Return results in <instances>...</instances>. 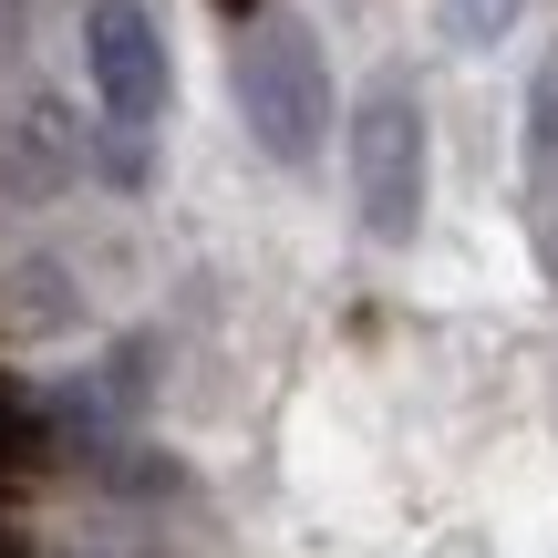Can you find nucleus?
<instances>
[{
  "label": "nucleus",
  "mask_w": 558,
  "mask_h": 558,
  "mask_svg": "<svg viewBox=\"0 0 558 558\" xmlns=\"http://www.w3.org/2000/svg\"><path fill=\"white\" fill-rule=\"evenodd\" d=\"M239 114L279 166H311L331 145V62H320L300 11H248L239 21Z\"/></svg>",
  "instance_id": "1"
},
{
  "label": "nucleus",
  "mask_w": 558,
  "mask_h": 558,
  "mask_svg": "<svg viewBox=\"0 0 558 558\" xmlns=\"http://www.w3.org/2000/svg\"><path fill=\"white\" fill-rule=\"evenodd\" d=\"M352 207L383 248L424 228V104L414 83H373L352 104Z\"/></svg>",
  "instance_id": "2"
},
{
  "label": "nucleus",
  "mask_w": 558,
  "mask_h": 558,
  "mask_svg": "<svg viewBox=\"0 0 558 558\" xmlns=\"http://www.w3.org/2000/svg\"><path fill=\"white\" fill-rule=\"evenodd\" d=\"M83 62H94V94H104V124H156L166 94H177V73H166V32L145 0H94V21H83Z\"/></svg>",
  "instance_id": "3"
},
{
  "label": "nucleus",
  "mask_w": 558,
  "mask_h": 558,
  "mask_svg": "<svg viewBox=\"0 0 558 558\" xmlns=\"http://www.w3.org/2000/svg\"><path fill=\"white\" fill-rule=\"evenodd\" d=\"M73 177H83L73 114H62L52 94H32L11 124H0V186H11V197H52V186H73Z\"/></svg>",
  "instance_id": "4"
},
{
  "label": "nucleus",
  "mask_w": 558,
  "mask_h": 558,
  "mask_svg": "<svg viewBox=\"0 0 558 558\" xmlns=\"http://www.w3.org/2000/svg\"><path fill=\"white\" fill-rule=\"evenodd\" d=\"M41 445H52V424L32 414V393H21V383H0V486H11V476H32V465H41Z\"/></svg>",
  "instance_id": "5"
},
{
  "label": "nucleus",
  "mask_w": 558,
  "mask_h": 558,
  "mask_svg": "<svg viewBox=\"0 0 558 558\" xmlns=\"http://www.w3.org/2000/svg\"><path fill=\"white\" fill-rule=\"evenodd\" d=\"M435 21H445V41L486 52V41H507V32H518V0H435Z\"/></svg>",
  "instance_id": "6"
},
{
  "label": "nucleus",
  "mask_w": 558,
  "mask_h": 558,
  "mask_svg": "<svg viewBox=\"0 0 558 558\" xmlns=\"http://www.w3.org/2000/svg\"><path fill=\"white\" fill-rule=\"evenodd\" d=\"M527 135H538V166H558V62H548L538 104H527Z\"/></svg>",
  "instance_id": "7"
},
{
  "label": "nucleus",
  "mask_w": 558,
  "mask_h": 558,
  "mask_svg": "<svg viewBox=\"0 0 558 558\" xmlns=\"http://www.w3.org/2000/svg\"><path fill=\"white\" fill-rule=\"evenodd\" d=\"M0 558H32V527H21L11 507H0Z\"/></svg>",
  "instance_id": "8"
},
{
  "label": "nucleus",
  "mask_w": 558,
  "mask_h": 558,
  "mask_svg": "<svg viewBox=\"0 0 558 558\" xmlns=\"http://www.w3.org/2000/svg\"><path fill=\"white\" fill-rule=\"evenodd\" d=\"M11 41H21V0H0V52H11Z\"/></svg>",
  "instance_id": "9"
},
{
  "label": "nucleus",
  "mask_w": 558,
  "mask_h": 558,
  "mask_svg": "<svg viewBox=\"0 0 558 558\" xmlns=\"http://www.w3.org/2000/svg\"><path fill=\"white\" fill-rule=\"evenodd\" d=\"M218 11H228V21H248V11H269V0H218Z\"/></svg>",
  "instance_id": "10"
}]
</instances>
